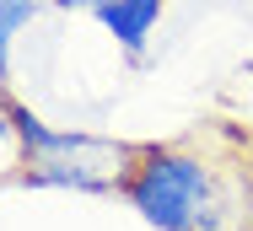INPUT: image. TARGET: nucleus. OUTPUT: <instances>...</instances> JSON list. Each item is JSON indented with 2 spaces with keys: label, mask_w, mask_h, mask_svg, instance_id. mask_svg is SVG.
Here are the masks:
<instances>
[{
  "label": "nucleus",
  "mask_w": 253,
  "mask_h": 231,
  "mask_svg": "<svg viewBox=\"0 0 253 231\" xmlns=\"http://www.w3.org/2000/svg\"><path fill=\"white\" fill-rule=\"evenodd\" d=\"M97 16H102V27L129 48V54H140L146 38L156 33V22H162V0H113V5L97 11Z\"/></svg>",
  "instance_id": "nucleus-2"
},
{
  "label": "nucleus",
  "mask_w": 253,
  "mask_h": 231,
  "mask_svg": "<svg viewBox=\"0 0 253 231\" xmlns=\"http://www.w3.org/2000/svg\"><path fill=\"white\" fill-rule=\"evenodd\" d=\"M248 231H253V226H248Z\"/></svg>",
  "instance_id": "nucleus-5"
},
{
  "label": "nucleus",
  "mask_w": 253,
  "mask_h": 231,
  "mask_svg": "<svg viewBox=\"0 0 253 231\" xmlns=\"http://www.w3.org/2000/svg\"><path fill=\"white\" fill-rule=\"evenodd\" d=\"M54 5H65V11H108L113 0H54Z\"/></svg>",
  "instance_id": "nucleus-4"
},
{
  "label": "nucleus",
  "mask_w": 253,
  "mask_h": 231,
  "mask_svg": "<svg viewBox=\"0 0 253 231\" xmlns=\"http://www.w3.org/2000/svg\"><path fill=\"white\" fill-rule=\"evenodd\" d=\"M124 199L156 231H248L253 188L248 167L210 161L194 145H140Z\"/></svg>",
  "instance_id": "nucleus-1"
},
{
  "label": "nucleus",
  "mask_w": 253,
  "mask_h": 231,
  "mask_svg": "<svg viewBox=\"0 0 253 231\" xmlns=\"http://www.w3.org/2000/svg\"><path fill=\"white\" fill-rule=\"evenodd\" d=\"M38 11V0H0V59H5V43L16 38V27H27Z\"/></svg>",
  "instance_id": "nucleus-3"
}]
</instances>
